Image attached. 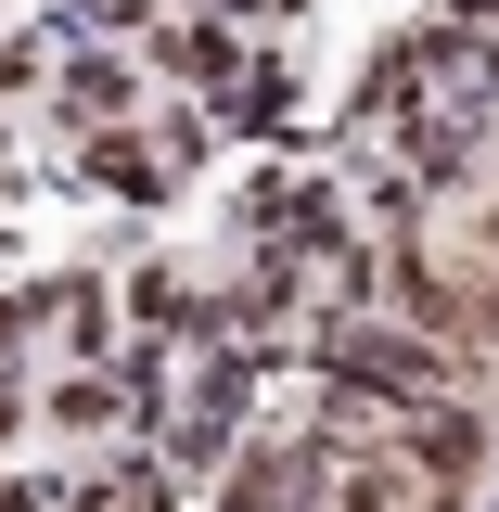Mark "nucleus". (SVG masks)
I'll use <instances>...</instances> for the list:
<instances>
[{
  "label": "nucleus",
  "mask_w": 499,
  "mask_h": 512,
  "mask_svg": "<svg viewBox=\"0 0 499 512\" xmlns=\"http://www.w3.org/2000/svg\"><path fill=\"white\" fill-rule=\"evenodd\" d=\"M295 500L308 512H461V487H448L436 461H410V448H333V436H308Z\"/></svg>",
  "instance_id": "obj_1"
},
{
  "label": "nucleus",
  "mask_w": 499,
  "mask_h": 512,
  "mask_svg": "<svg viewBox=\"0 0 499 512\" xmlns=\"http://www.w3.org/2000/svg\"><path fill=\"white\" fill-rule=\"evenodd\" d=\"M128 116H141V77H128L116 52L64 64V128H77V141H103V128H128Z\"/></svg>",
  "instance_id": "obj_2"
},
{
  "label": "nucleus",
  "mask_w": 499,
  "mask_h": 512,
  "mask_svg": "<svg viewBox=\"0 0 499 512\" xmlns=\"http://www.w3.org/2000/svg\"><path fill=\"white\" fill-rule=\"evenodd\" d=\"M52 423L64 436H128V423H141V384L128 372H64L52 384Z\"/></svg>",
  "instance_id": "obj_3"
},
{
  "label": "nucleus",
  "mask_w": 499,
  "mask_h": 512,
  "mask_svg": "<svg viewBox=\"0 0 499 512\" xmlns=\"http://www.w3.org/2000/svg\"><path fill=\"white\" fill-rule=\"evenodd\" d=\"M90 512H180V474L167 461H128V474H103V487H77Z\"/></svg>",
  "instance_id": "obj_4"
}]
</instances>
